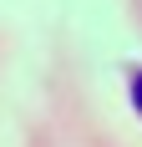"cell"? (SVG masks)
<instances>
[{
  "label": "cell",
  "instance_id": "obj_1",
  "mask_svg": "<svg viewBox=\"0 0 142 147\" xmlns=\"http://www.w3.org/2000/svg\"><path fill=\"white\" fill-rule=\"evenodd\" d=\"M132 107H137V117H142V71L132 76Z\"/></svg>",
  "mask_w": 142,
  "mask_h": 147
}]
</instances>
